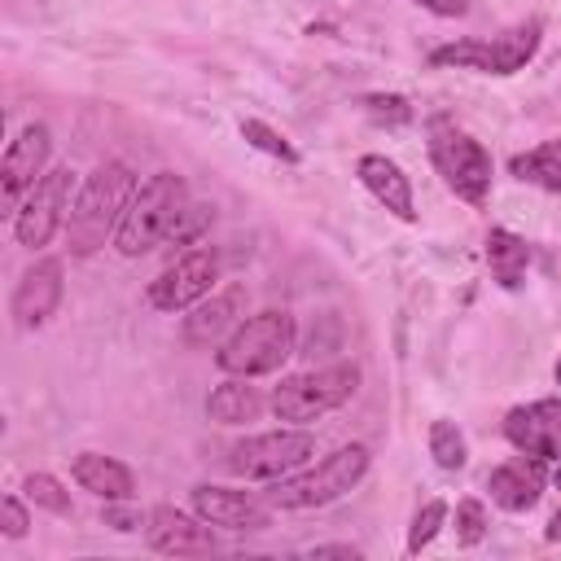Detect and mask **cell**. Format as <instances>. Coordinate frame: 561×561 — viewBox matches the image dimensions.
Segmentation results:
<instances>
[{"label":"cell","mask_w":561,"mask_h":561,"mask_svg":"<svg viewBox=\"0 0 561 561\" xmlns=\"http://www.w3.org/2000/svg\"><path fill=\"white\" fill-rule=\"evenodd\" d=\"M504 438L517 451L552 465L561 456V399H535V403L513 408L504 416Z\"/></svg>","instance_id":"14"},{"label":"cell","mask_w":561,"mask_h":561,"mask_svg":"<svg viewBox=\"0 0 561 561\" xmlns=\"http://www.w3.org/2000/svg\"><path fill=\"white\" fill-rule=\"evenodd\" d=\"M368 447L364 443H346L329 456H320L316 465H302L285 478H272L263 500L280 513H298V508H324L333 500H342L346 491L359 486V478L368 473Z\"/></svg>","instance_id":"2"},{"label":"cell","mask_w":561,"mask_h":561,"mask_svg":"<svg viewBox=\"0 0 561 561\" xmlns=\"http://www.w3.org/2000/svg\"><path fill=\"white\" fill-rule=\"evenodd\" d=\"M145 539H149V548L162 552V557H210V552L219 548L206 517L184 513V508H171V504L149 508Z\"/></svg>","instance_id":"13"},{"label":"cell","mask_w":561,"mask_h":561,"mask_svg":"<svg viewBox=\"0 0 561 561\" xmlns=\"http://www.w3.org/2000/svg\"><path fill=\"white\" fill-rule=\"evenodd\" d=\"M443 522H447V504H443V500L421 504L416 517H412V530H408V552H421V548L443 530Z\"/></svg>","instance_id":"26"},{"label":"cell","mask_w":561,"mask_h":561,"mask_svg":"<svg viewBox=\"0 0 561 561\" xmlns=\"http://www.w3.org/2000/svg\"><path fill=\"white\" fill-rule=\"evenodd\" d=\"M543 535H548L552 543H561V508L552 513V522H548V530H543Z\"/></svg>","instance_id":"34"},{"label":"cell","mask_w":561,"mask_h":561,"mask_svg":"<svg viewBox=\"0 0 561 561\" xmlns=\"http://www.w3.org/2000/svg\"><path fill=\"white\" fill-rule=\"evenodd\" d=\"M508 171H513L522 184L561 193V136H557V140H543V145H535V149H526V153H513V158H508Z\"/></svg>","instance_id":"22"},{"label":"cell","mask_w":561,"mask_h":561,"mask_svg":"<svg viewBox=\"0 0 561 561\" xmlns=\"http://www.w3.org/2000/svg\"><path fill=\"white\" fill-rule=\"evenodd\" d=\"M307 557H346V561H355L359 548H351V543H320V548H311Z\"/></svg>","instance_id":"33"},{"label":"cell","mask_w":561,"mask_h":561,"mask_svg":"<svg viewBox=\"0 0 561 561\" xmlns=\"http://www.w3.org/2000/svg\"><path fill=\"white\" fill-rule=\"evenodd\" d=\"M188 504L197 517H206L210 526H224V530H263L272 522V504L263 495L215 486V482H197L188 491Z\"/></svg>","instance_id":"11"},{"label":"cell","mask_w":561,"mask_h":561,"mask_svg":"<svg viewBox=\"0 0 561 561\" xmlns=\"http://www.w3.org/2000/svg\"><path fill=\"white\" fill-rule=\"evenodd\" d=\"M184 206H188V184L175 171H153L149 180L136 184V193L123 210V224L114 232V250L123 259L149 254L158 241H167V232Z\"/></svg>","instance_id":"3"},{"label":"cell","mask_w":561,"mask_h":561,"mask_svg":"<svg viewBox=\"0 0 561 561\" xmlns=\"http://www.w3.org/2000/svg\"><path fill=\"white\" fill-rule=\"evenodd\" d=\"M70 478L83 491H92L96 500H131V491H136L131 469L114 456H101V451H79L70 460Z\"/></svg>","instance_id":"19"},{"label":"cell","mask_w":561,"mask_h":561,"mask_svg":"<svg viewBox=\"0 0 561 561\" xmlns=\"http://www.w3.org/2000/svg\"><path fill=\"white\" fill-rule=\"evenodd\" d=\"M241 320H245V285H224L188 307L180 333L188 346H219Z\"/></svg>","instance_id":"15"},{"label":"cell","mask_w":561,"mask_h":561,"mask_svg":"<svg viewBox=\"0 0 561 561\" xmlns=\"http://www.w3.org/2000/svg\"><path fill=\"white\" fill-rule=\"evenodd\" d=\"M210 228V206H197V202H188L184 210H180V219L171 224V232H167V241L171 245H197V237Z\"/></svg>","instance_id":"28"},{"label":"cell","mask_w":561,"mask_h":561,"mask_svg":"<svg viewBox=\"0 0 561 561\" xmlns=\"http://www.w3.org/2000/svg\"><path fill=\"white\" fill-rule=\"evenodd\" d=\"M311 456H316V434L302 425H285V430H267V434H250V438L232 443L224 465L237 478L272 482V478H285V473L311 465Z\"/></svg>","instance_id":"8"},{"label":"cell","mask_w":561,"mask_h":561,"mask_svg":"<svg viewBox=\"0 0 561 561\" xmlns=\"http://www.w3.org/2000/svg\"><path fill=\"white\" fill-rule=\"evenodd\" d=\"M430 162L456 197H465L469 206L486 202V193H491V153L469 131H460L451 118H430Z\"/></svg>","instance_id":"7"},{"label":"cell","mask_w":561,"mask_h":561,"mask_svg":"<svg viewBox=\"0 0 561 561\" xmlns=\"http://www.w3.org/2000/svg\"><path fill=\"white\" fill-rule=\"evenodd\" d=\"M31 530V517H26V504L18 495H4L0 500V535L4 539H22Z\"/></svg>","instance_id":"30"},{"label":"cell","mask_w":561,"mask_h":561,"mask_svg":"<svg viewBox=\"0 0 561 561\" xmlns=\"http://www.w3.org/2000/svg\"><path fill=\"white\" fill-rule=\"evenodd\" d=\"M355 386H359V368L351 359H337V364H324V368L280 377V386L267 394V408L276 412V421L307 425V421L342 408L355 394Z\"/></svg>","instance_id":"5"},{"label":"cell","mask_w":561,"mask_h":561,"mask_svg":"<svg viewBox=\"0 0 561 561\" xmlns=\"http://www.w3.org/2000/svg\"><path fill=\"white\" fill-rule=\"evenodd\" d=\"M364 114H368L373 123L403 127V123L412 118V105H408L403 96H394V92H368V96H364Z\"/></svg>","instance_id":"27"},{"label":"cell","mask_w":561,"mask_h":561,"mask_svg":"<svg viewBox=\"0 0 561 561\" xmlns=\"http://www.w3.org/2000/svg\"><path fill=\"white\" fill-rule=\"evenodd\" d=\"M136 171L127 162H101L83 175V184L75 188L70 215H66V245L70 254L88 259L96 254L105 241L114 245V232L123 224V210L136 193Z\"/></svg>","instance_id":"1"},{"label":"cell","mask_w":561,"mask_h":561,"mask_svg":"<svg viewBox=\"0 0 561 561\" xmlns=\"http://www.w3.org/2000/svg\"><path fill=\"white\" fill-rule=\"evenodd\" d=\"M412 4H421L434 18H465L469 13V0H412Z\"/></svg>","instance_id":"32"},{"label":"cell","mask_w":561,"mask_h":561,"mask_svg":"<svg viewBox=\"0 0 561 561\" xmlns=\"http://www.w3.org/2000/svg\"><path fill=\"white\" fill-rule=\"evenodd\" d=\"M557 386H561V359H557Z\"/></svg>","instance_id":"36"},{"label":"cell","mask_w":561,"mask_h":561,"mask_svg":"<svg viewBox=\"0 0 561 561\" xmlns=\"http://www.w3.org/2000/svg\"><path fill=\"white\" fill-rule=\"evenodd\" d=\"M118 504H127V500H105V526H114V530H140L149 517H140L136 508H118Z\"/></svg>","instance_id":"31"},{"label":"cell","mask_w":561,"mask_h":561,"mask_svg":"<svg viewBox=\"0 0 561 561\" xmlns=\"http://www.w3.org/2000/svg\"><path fill=\"white\" fill-rule=\"evenodd\" d=\"M552 482H557V486H561V456H557V460H552Z\"/></svg>","instance_id":"35"},{"label":"cell","mask_w":561,"mask_h":561,"mask_svg":"<svg viewBox=\"0 0 561 561\" xmlns=\"http://www.w3.org/2000/svg\"><path fill=\"white\" fill-rule=\"evenodd\" d=\"M355 175H359V184H364V188H368L394 219H403V224L416 219L412 180L403 175V167H399L394 158H386V153H364V158L355 162Z\"/></svg>","instance_id":"18"},{"label":"cell","mask_w":561,"mask_h":561,"mask_svg":"<svg viewBox=\"0 0 561 561\" xmlns=\"http://www.w3.org/2000/svg\"><path fill=\"white\" fill-rule=\"evenodd\" d=\"M294 342H298V324L289 311H254L245 316L215 351V364L228 373V377H263V373H276L289 355H294Z\"/></svg>","instance_id":"4"},{"label":"cell","mask_w":561,"mask_h":561,"mask_svg":"<svg viewBox=\"0 0 561 561\" xmlns=\"http://www.w3.org/2000/svg\"><path fill=\"white\" fill-rule=\"evenodd\" d=\"M430 456H434V465L438 469H447V473H456V469H465V460H469V443H465V434L456 430V421H434L430 425Z\"/></svg>","instance_id":"23"},{"label":"cell","mask_w":561,"mask_h":561,"mask_svg":"<svg viewBox=\"0 0 561 561\" xmlns=\"http://www.w3.org/2000/svg\"><path fill=\"white\" fill-rule=\"evenodd\" d=\"M482 535H486V508H482V500H460L456 504V543L473 548V543H482Z\"/></svg>","instance_id":"29"},{"label":"cell","mask_w":561,"mask_h":561,"mask_svg":"<svg viewBox=\"0 0 561 561\" xmlns=\"http://www.w3.org/2000/svg\"><path fill=\"white\" fill-rule=\"evenodd\" d=\"M267 408V399L259 394V386H250V377H228L206 394V416L215 425H245L259 421V412Z\"/></svg>","instance_id":"20"},{"label":"cell","mask_w":561,"mask_h":561,"mask_svg":"<svg viewBox=\"0 0 561 561\" xmlns=\"http://www.w3.org/2000/svg\"><path fill=\"white\" fill-rule=\"evenodd\" d=\"M75 193V171L70 167H48L31 193L13 206V237L26 250H44L57 232H66V215H70V197Z\"/></svg>","instance_id":"9"},{"label":"cell","mask_w":561,"mask_h":561,"mask_svg":"<svg viewBox=\"0 0 561 561\" xmlns=\"http://www.w3.org/2000/svg\"><path fill=\"white\" fill-rule=\"evenodd\" d=\"M48 153H53V136L44 123H26L9 149H4V162H0V193H4V206H18L31 184L48 171Z\"/></svg>","instance_id":"12"},{"label":"cell","mask_w":561,"mask_h":561,"mask_svg":"<svg viewBox=\"0 0 561 561\" xmlns=\"http://www.w3.org/2000/svg\"><path fill=\"white\" fill-rule=\"evenodd\" d=\"M486 267L500 289H517L530 267V245L508 228H491L486 232Z\"/></svg>","instance_id":"21"},{"label":"cell","mask_w":561,"mask_h":561,"mask_svg":"<svg viewBox=\"0 0 561 561\" xmlns=\"http://www.w3.org/2000/svg\"><path fill=\"white\" fill-rule=\"evenodd\" d=\"M543 39V18H526L491 39H451L430 53V66H456V70H478V75H517Z\"/></svg>","instance_id":"6"},{"label":"cell","mask_w":561,"mask_h":561,"mask_svg":"<svg viewBox=\"0 0 561 561\" xmlns=\"http://www.w3.org/2000/svg\"><path fill=\"white\" fill-rule=\"evenodd\" d=\"M22 491H26V500H31L35 508H48V513H57V517L70 513V491H66L53 473H26Z\"/></svg>","instance_id":"25"},{"label":"cell","mask_w":561,"mask_h":561,"mask_svg":"<svg viewBox=\"0 0 561 561\" xmlns=\"http://www.w3.org/2000/svg\"><path fill=\"white\" fill-rule=\"evenodd\" d=\"M61 294H66L61 259H35V263L22 272L18 289H13V302H9L13 324H18V329H39V324L57 311Z\"/></svg>","instance_id":"16"},{"label":"cell","mask_w":561,"mask_h":561,"mask_svg":"<svg viewBox=\"0 0 561 561\" xmlns=\"http://www.w3.org/2000/svg\"><path fill=\"white\" fill-rule=\"evenodd\" d=\"M543 482H548V460H539V456H513V460H504V465H495L491 473H486V491H491V500L504 508V513H526V508H535L539 504V495H543Z\"/></svg>","instance_id":"17"},{"label":"cell","mask_w":561,"mask_h":561,"mask_svg":"<svg viewBox=\"0 0 561 561\" xmlns=\"http://www.w3.org/2000/svg\"><path fill=\"white\" fill-rule=\"evenodd\" d=\"M241 140L245 145H254L259 153H267V158H280V162H298V149L276 131V127H267L263 118H241Z\"/></svg>","instance_id":"24"},{"label":"cell","mask_w":561,"mask_h":561,"mask_svg":"<svg viewBox=\"0 0 561 561\" xmlns=\"http://www.w3.org/2000/svg\"><path fill=\"white\" fill-rule=\"evenodd\" d=\"M219 280V254L210 245H188L180 259H171L149 285H145V302L153 311H188L193 302H202Z\"/></svg>","instance_id":"10"}]
</instances>
